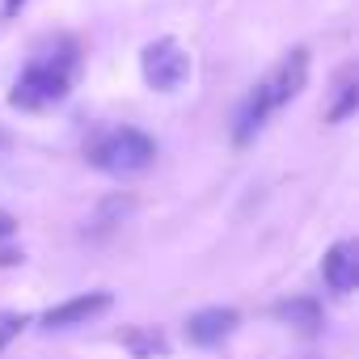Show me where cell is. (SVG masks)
<instances>
[{
	"instance_id": "1",
	"label": "cell",
	"mask_w": 359,
	"mask_h": 359,
	"mask_svg": "<svg viewBox=\"0 0 359 359\" xmlns=\"http://www.w3.org/2000/svg\"><path fill=\"white\" fill-rule=\"evenodd\" d=\"M304 81H309V51L304 47H296V51H287L258 85H254V93L245 97V106H241V114H237V131H233V140L237 144H250L254 140V131L279 110V106H287L300 89H304Z\"/></svg>"
},
{
	"instance_id": "2",
	"label": "cell",
	"mask_w": 359,
	"mask_h": 359,
	"mask_svg": "<svg viewBox=\"0 0 359 359\" xmlns=\"http://www.w3.org/2000/svg\"><path fill=\"white\" fill-rule=\"evenodd\" d=\"M72 64H76L72 43H55L51 51H39L34 64L22 72V81L13 85L9 102L18 110H47V106L64 102L68 89H72Z\"/></svg>"
},
{
	"instance_id": "3",
	"label": "cell",
	"mask_w": 359,
	"mask_h": 359,
	"mask_svg": "<svg viewBox=\"0 0 359 359\" xmlns=\"http://www.w3.org/2000/svg\"><path fill=\"white\" fill-rule=\"evenodd\" d=\"M152 156H156V144H152L144 131H135V127L102 131V135L89 144V165H93V169H102V173H114V177L148 169V165H152Z\"/></svg>"
},
{
	"instance_id": "4",
	"label": "cell",
	"mask_w": 359,
	"mask_h": 359,
	"mask_svg": "<svg viewBox=\"0 0 359 359\" xmlns=\"http://www.w3.org/2000/svg\"><path fill=\"white\" fill-rule=\"evenodd\" d=\"M140 68H144L148 89H156V93H173V89H182V85H187V76H191V55L182 51V43H173V39H156V43H148V47H144Z\"/></svg>"
},
{
	"instance_id": "5",
	"label": "cell",
	"mask_w": 359,
	"mask_h": 359,
	"mask_svg": "<svg viewBox=\"0 0 359 359\" xmlns=\"http://www.w3.org/2000/svg\"><path fill=\"white\" fill-rule=\"evenodd\" d=\"M233 330H237V313H233V309H199V313H191L187 325H182L187 342H195V346H216V342H224Z\"/></svg>"
},
{
	"instance_id": "6",
	"label": "cell",
	"mask_w": 359,
	"mask_h": 359,
	"mask_svg": "<svg viewBox=\"0 0 359 359\" xmlns=\"http://www.w3.org/2000/svg\"><path fill=\"white\" fill-rule=\"evenodd\" d=\"M321 275H325L330 292H338V296L355 292V283H359V245H355V241H338V245L325 254Z\"/></svg>"
},
{
	"instance_id": "7",
	"label": "cell",
	"mask_w": 359,
	"mask_h": 359,
	"mask_svg": "<svg viewBox=\"0 0 359 359\" xmlns=\"http://www.w3.org/2000/svg\"><path fill=\"white\" fill-rule=\"evenodd\" d=\"M106 309H110V296H106V292L76 296V300H64L60 309H51V313L43 317V325H47V330H72V325H85L89 317L106 313Z\"/></svg>"
},
{
	"instance_id": "8",
	"label": "cell",
	"mask_w": 359,
	"mask_h": 359,
	"mask_svg": "<svg viewBox=\"0 0 359 359\" xmlns=\"http://www.w3.org/2000/svg\"><path fill=\"white\" fill-rule=\"evenodd\" d=\"M275 321L300 330V334H317L321 330V304L313 296H292V300H279L275 304Z\"/></svg>"
},
{
	"instance_id": "9",
	"label": "cell",
	"mask_w": 359,
	"mask_h": 359,
	"mask_svg": "<svg viewBox=\"0 0 359 359\" xmlns=\"http://www.w3.org/2000/svg\"><path fill=\"white\" fill-rule=\"evenodd\" d=\"M355 106H359V81H355V68H346L342 81H338V102L325 110V118H330V123H342Z\"/></svg>"
},
{
	"instance_id": "10",
	"label": "cell",
	"mask_w": 359,
	"mask_h": 359,
	"mask_svg": "<svg viewBox=\"0 0 359 359\" xmlns=\"http://www.w3.org/2000/svg\"><path fill=\"white\" fill-rule=\"evenodd\" d=\"M127 346H131L140 359L165 355V338H161V334H152V330H131V334H127Z\"/></svg>"
},
{
	"instance_id": "11",
	"label": "cell",
	"mask_w": 359,
	"mask_h": 359,
	"mask_svg": "<svg viewBox=\"0 0 359 359\" xmlns=\"http://www.w3.org/2000/svg\"><path fill=\"white\" fill-rule=\"evenodd\" d=\"M18 233V224H13V216L9 212H0V262H5V266H18L22 262V254L18 250H5V241Z\"/></svg>"
},
{
	"instance_id": "12",
	"label": "cell",
	"mask_w": 359,
	"mask_h": 359,
	"mask_svg": "<svg viewBox=\"0 0 359 359\" xmlns=\"http://www.w3.org/2000/svg\"><path fill=\"white\" fill-rule=\"evenodd\" d=\"M22 325H26V317H18V313H5V317H0V346H5Z\"/></svg>"
},
{
	"instance_id": "13",
	"label": "cell",
	"mask_w": 359,
	"mask_h": 359,
	"mask_svg": "<svg viewBox=\"0 0 359 359\" xmlns=\"http://www.w3.org/2000/svg\"><path fill=\"white\" fill-rule=\"evenodd\" d=\"M18 9H22V0H5V13H9V18H13Z\"/></svg>"
},
{
	"instance_id": "14",
	"label": "cell",
	"mask_w": 359,
	"mask_h": 359,
	"mask_svg": "<svg viewBox=\"0 0 359 359\" xmlns=\"http://www.w3.org/2000/svg\"><path fill=\"white\" fill-rule=\"evenodd\" d=\"M5 144H9V135H0V148H5Z\"/></svg>"
}]
</instances>
